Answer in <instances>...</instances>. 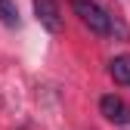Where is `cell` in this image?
Returning <instances> with one entry per match:
<instances>
[{
  "mask_svg": "<svg viewBox=\"0 0 130 130\" xmlns=\"http://www.w3.org/2000/svg\"><path fill=\"white\" fill-rule=\"evenodd\" d=\"M71 9L77 12V19L84 22L93 34H99V37H108V34H121L127 37V28L115 19V15H108L96 0H71Z\"/></svg>",
  "mask_w": 130,
  "mask_h": 130,
  "instance_id": "1",
  "label": "cell"
},
{
  "mask_svg": "<svg viewBox=\"0 0 130 130\" xmlns=\"http://www.w3.org/2000/svg\"><path fill=\"white\" fill-rule=\"evenodd\" d=\"M108 74L115 77V84L130 87V56H115L108 62Z\"/></svg>",
  "mask_w": 130,
  "mask_h": 130,
  "instance_id": "4",
  "label": "cell"
},
{
  "mask_svg": "<svg viewBox=\"0 0 130 130\" xmlns=\"http://www.w3.org/2000/svg\"><path fill=\"white\" fill-rule=\"evenodd\" d=\"M99 111L111 124H130V105L121 99V96H115V93H108V96L99 99Z\"/></svg>",
  "mask_w": 130,
  "mask_h": 130,
  "instance_id": "2",
  "label": "cell"
},
{
  "mask_svg": "<svg viewBox=\"0 0 130 130\" xmlns=\"http://www.w3.org/2000/svg\"><path fill=\"white\" fill-rule=\"evenodd\" d=\"M0 22L9 28H19V9H15L12 0H0Z\"/></svg>",
  "mask_w": 130,
  "mask_h": 130,
  "instance_id": "5",
  "label": "cell"
},
{
  "mask_svg": "<svg viewBox=\"0 0 130 130\" xmlns=\"http://www.w3.org/2000/svg\"><path fill=\"white\" fill-rule=\"evenodd\" d=\"M34 15H37V22L50 34H59L62 31V15H59V3L56 0H34Z\"/></svg>",
  "mask_w": 130,
  "mask_h": 130,
  "instance_id": "3",
  "label": "cell"
}]
</instances>
